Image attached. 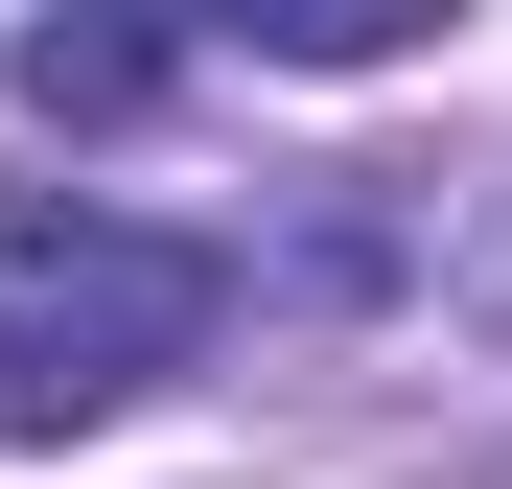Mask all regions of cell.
Listing matches in <instances>:
<instances>
[{
	"instance_id": "obj_1",
	"label": "cell",
	"mask_w": 512,
	"mask_h": 489,
	"mask_svg": "<svg viewBox=\"0 0 512 489\" xmlns=\"http://www.w3.org/2000/svg\"><path fill=\"white\" fill-rule=\"evenodd\" d=\"M210 303H233V257L210 233H140V210H24L0 233V420H117L140 373H187L210 350Z\"/></svg>"
},
{
	"instance_id": "obj_2",
	"label": "cell",
	"mask_w": 512,
	"mask_h": 489,
	"mask_svg": "<svg viewBox=\"0 0 512 489\" xmlns=\"http://www.w3.org/2000/svg\"><path fill=\"white\" fill-rule=\"evenodd\" d=\"M187 70V0H47L24 24V117H140Z\"/></svg>"
},
{
	"instance_id": "obj_3",
	"label": "cell",
	"mask_w": 512,
	"mask_h": 489,
	"mask_svg": "<svg viewBox=\"0 0 512 489\" xmlns=\"http://www.w3.org/2000/svg\"><path fill=\"white\" fill-rule=\"evenodd\" d=\"M210 24H233L256 70H396V47L466 24V0H210Z\"/></svg>"
}]
</instances>
